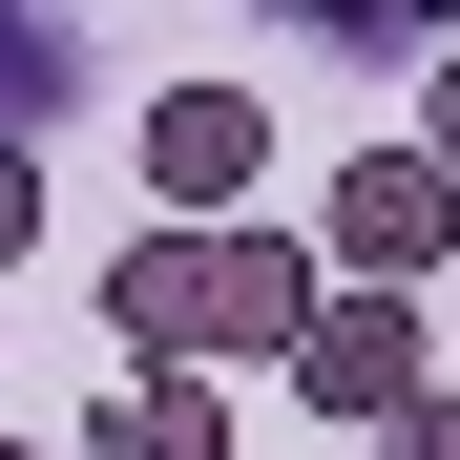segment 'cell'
<instances>
[{
  "instance_id": "obj_4",
  "label": "cell",
  "mask_w": 460,
  "mask_h": 460,
  "mask_svg": "<svg viewBox=\"0 0 460 460\" xmlns=\"http://www.w3.org/2000/svg\"><path fill=\"white\" fill-rule=\"evenodd\" d=\"M146 189H168V209H252L272 189V105L252 84H168V105H146Z\"/></svg>"
},
{
  "instance_id": "obj_10",
  "label": "cell",
  "mask_w": 460,
  "mask_h": 460,
  "mask_svg": "<svg viewBox=\"0 0 460 460\" xmlns=\"http://www.w3.org/2000/svg\"><path fill=\"white\" fill-rule=\"evenodd\" d=\"M0 460H22V439H0Z\"/></svg>"
},
{
  "instance_id": "obj_9",
  "label": "cell",
  "mask_w": 460,
  "mask_h": 460,
  "mask_svg": "<svg viewBox=\"0 0 460 460\" xmlns=\"http://www.w3.org/2000/svg\"><path fill=\"white\" fill-rule=\"evenodd\" d=\"M419 146H439V168H460V42H439V105H419Z\"/></svg>"
},
{
  "instance_id": "obj_5",
  "label": "cell",
  "mask_w": 460,
  "mask_h": 460,
  "mask_svg": "<svg viewBox=\"0 0 460 460\" xmlns=\"http://www.w3.org/2000/svg\"><path fill=\"white\" fill-rule=\"evenodd\" d=\"M84 460H230L209 356H105V419H84Z\"/></svg>"
},
{
  "instance_id": "obj_6",
  "label": "cell",
  "mask_w": 460,
  "mask_h": 460,
  "mask_svg": "<svg viewBox=\"0 0 460 460\" xmlns=\"http://www.w3.org/2000/svg\"><path fill=\"white\" fill-rule=\"evenodd\" d=\"M314 42H356V63L376 42H460V0H314Z\"/></svg>"
},
{
  "instance_id": "obj_3",
  "label": "cell",
  "mask_w": 460,
  "mask_h": 460,
  "mask_svg": "<svg viewBox=\"0 0 460 460\" xmlns=\"http://www.w3.org/2000/svg\"><path fill=\"white\" fill-rule=\"evenodd\" d=\"M314 230H335V272H439L460 252V168H439V146H356Z\"/></svg>"
},
{
  "instance_id": "obj_7",
  "label": "cell",
  "mask_w": 460,
  "mask_h": 460,
  "mask_svg": "<svg viewBox=\"0 0 460 460\" xmlns=\"http://www.w3.org/2000/svg\"><path fill=\"white\" fill-rule=\"evenodd\" d=\"M376 460H460V376H439V398H398V419H376Z\"/></svg>"
},
{
  "instance_id": "obj_1",
  "label": "cell",
  "mask_w": 460,
  "mask_h": 460,
  "mask_svg": "<svg viewBox=\"0 0 460 460\" xmlns=\"http://www.w3.org/2000/svg\"><path fill=\"white\" fill-rule=\"evenodd\" d=\"M314 314H335L314 252L252 230V209H168V230L105 252V335H126V356H293Z\"/></svg>"
},
{
  "instance_id": "obj_8",
  "label": "cell",
  "mask_w": 460,
  "mask_h": 460,
  "mask_svg": "<svg viewBox=\"0 0 460 460\" xmlns=\"http://www.w3.org/2000/svg\"><path fill=\"white\" fill-rule=\"evenodd\" d=\"M42 252V168H22V126H0V272Z\"/></svg>"
},
{
  "instance_id": "obj_2",
  "label": "cell",
  "mask_w": 460,
  "mask_h": 460,
  "mask_svg": "<svg viewBox=\"0 0 460 460\" xmlns=\"http://www.w3.org/2000/svg\"><path fill=\"white\" fill-rule=\"evenodd\" d=\"M293 398H314V419H398V398H439V314H419V272H356L335 293V314L314 335H293Z\"/></svg>"
}]
</instances>
